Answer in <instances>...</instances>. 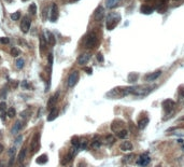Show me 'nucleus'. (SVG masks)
I'll return each mask as SVG.
<instances>
[{
	"mask_svg": "<svg viewBox=\"0 0 184 167\" xmlns=\"http://www.w3.org/2000/svg\"><path fill=\"white\" fill-rule=\"evenodd\" d=\"M153 87L148 86V85H139V86H132V93L133 95H137V96H146Z\"/></svg>",
	"mask_w": 184,
	"mask_h": 167,
	"instance_id": "nucleus-1",
	"label": "nucleus"
},
{
	"mask_svg": "<svg viewBox=\"0 0 184 167\" xmlns=\"http://www.w3.org/2000/svg\"><path fill=\"white\" fill-rule=\"evenodd\" d=\"M41 134L40 133H36L32 136V140H31V144H30V151L31 153H36L40 150V147H41Z\"/></svg>",
	"mask_w": 184,
	"mask_h": 167,
	"instance_id": "nucleus-2",
	"label": "nucleus"
},
{
	"mask_svg": "<svg viewBox=\"0 0 184 167\" xmlns=\"http://www.w3.org/2000/svg\"><path fill=\"white\" fill-rule=\"evenodd\" d=\"M98 42V38H97V35L95 32H89L87 36H86V39H85V47L86 49H93V47H95V45L97 44Z\"/></svg>",
	"mask_w": 184,
	"mask_h": 167,
	"instance_id": "nucleus-3",
	"label": "nucleus"
},
{
	"mask_svg": "<svg viewBox=\"0 0 184 167\" xmlns=\"http://www.w3.org/2000/svg\"><path fill=\"white\" fill-rule=\"evenodd\" d=\"M78 150H79L78 148L72 147V148H71V150H69V151L64 155V157L61 158V165H67V164H69V163L71 162V161L73 160V157H74V155H76V153L78 152Z\"/></svg>",
	"mask_w": 184,
	"mask_h": 167,
	"instance_id": "nucleus-4",
	"label": "nucleus"
},
{
	"mask_svg": "<svg viewBox=\"0 0 184 167\" xmlns=\"http://www.w3.org/2000/svg\"><path fill=\"white\" fill-rule=\"evenodd\" d=\"M30 25H31V20L29 16H24L23 21L21 22V29L24 34H27L30 29Z\"/></svg>",
	"mask_w": 184,
	"mask_h": 167,
	"instance_id": "nucleus-5",
	"label": "nucleus"
},
{
	"mask_svg": "<svg viewBox=\"0 0 184 167\" xmlns=\"http://www.w3.org/2000/svg\"><path fill=\"white\" fill-rule=\"evenodd\" d=\"M79 81V71L74 70V71H72V72L69 74L68 77V86L69 87H73Z\"/></svg>",
	"mask_w": 184,
	"mask_h": 167,
	"instance_id": "nucleus-6",
	"label": "nucleus"
},
{
	"mask_svg": "<svg viewBox=\"0 0 184 167\" xmlns=\"http://www.w3.org/2000/svg\"><path fill=\"white\" fill-rule=\"evenodd\" d=\"M119 22H120V16L113 17L112 14H111L108 17V21H107V29L108 30H112V29H114L115 26L119 24Z\"/></svg>",
	"mask_w": 184,
	"mask_h": 167,
	"instance_id": "nucleus-7",
	"label": "nucleus"
},
{
	"mask_svg": "<svg viewBox=\"0 0 184 167\" xmlns=\"http://www.w3.org/2000/svg\"><path fill=\"white\" fill-rule=\"evenodd\" d=\"M58 17H59V10H58V5L53 2L52 3V8H51V16H50V19H51V22L55 23L57 20H58Z\"/></svg>",
	"mask_w": 184,
	"mask_h": 167,
	"instance_id": "nucleus-8",
	"label": "nucleus"
},
{
	"mask_svg": "<svg viewBox=\"0 0 184 167\" xmlns=\"http://www.w3.org/2000/svg\"><path fill=\"white\" fill-rule=\"evenodd\" d=\"M174 106H175V103L171 99H166L165 101H163V109L165 112H171L173 110Z\"/></svg>",
	"mask_w": 184,
	"mask_h": 167,
	"instance_id": "nucleus-9",
	"label": "nucleus"
},
{
	"mask_svg": "<svg viewBox=\"0 0 184 167\" xmlns=\"http://www.w3.org/2000/svg\"><path fill=\"white\" fill-rule=\"evenodd\" d=\"M103 16H105V9H103L101 5H99L96 10H95V13H94V20L97 22H100Z\"/></svg>",
	"mask_w": 184,
	"mask_h": 167,
	"instance_id": "nucleus-10",
	"label": "nucleus"
},
{
	"mask_svg": "<svg viewBox=\"0 0 184 167\" xmlns=\"http://www.w3.org/2000/svg\"><path fill=\"white\" fill-rule=\"evenodd\" d=\"M150 156L146 155V154H142V155H140V157L138 158L137 161V164L141 167H146L149 164H150Z\"/></svg>",
	"mask_w": 184,
	"mask_h": 167,
	"instance_id": "nucleus-11",
	"label": "nucleus"
},
{
	"mask_svg": "<svg viewBox=\"0 0 184 167\" xmlns=\"http://www.w3.org/2000/svg\"><path fill=\"white\" fill-rule=\"evenodd\" d=\"M123 128H125L124 127V123H123L121 120H115L111 124V129L113 130L114 133H119L120 130H122Z\"/></svg>",
	"mask_w": 184,
	"mask_h": 167,
	"instance_id": "nucleus-12",
	"label": "nucleus"
},
{
	"mask_svg": "<svg viewBox=\"0 0 184 167\" xmlns=\"http://www.w3.org/2000/svg\"><path fill=\"white\" fill-rule=\"evenodd\" d=\"M90 59V54L89 53H83L78 57V64L83 66V65H86L88 63V61Z\"/></svg>",
	"mask_w": 184,
	"mask_h": 167,
	"instance_id": "nucleus-13",
	"label": "nucleus"
},
{
	"mask_svg": "<svg viewBox=\"0 0 184 167\" xmlns=\"http://www.w3.org/2000/svg\"><path fill=\"white\" fill-rule=\"evenodd\" d=\"M58 97H59V92H56L53 96L48 99V103H47V108L48 109H53L55 105H56V103L58 101Z\"/></svg>",
	"mask_w": 184,
	"mask_h": 167,
	"instance_id": "nucleus-14",
	"label": "nucleus"
},
{
	"mask_svg": "<svg viewBox=\"0 0 184 167\" xmlns=\"http://www.w3.org/2000/svg\"><path fill=\"white\" fill-rule=\"evenodd\" d=\"M161 74H162V71H161V70H157V71H155V72H152V73L146 74L145 78H144V80L148 81V82L155 81L157 78H159V76H161Z\"/></svg>",
	"mask_w": 184,
	"mask_h": 167,
	"instance_id": "nucleus-15",
	"label": "nucleus"
},
{
	"mask_svg": "<svg viewBox=\"0 0 184 167\" xmlns=\"http://www.w3.org/2000/svg\"><path fill=\"white\" fill-rule=\"evenodd\" d=\"M167 2L168 0H156V4H157V10L161 13H164L165 10L167 7Z\"/></svg>",
	"mask_w": 184,
	"mask_h": 167,
	"instance_id": "nucleus-16",
	"label": "nucleus"
},
{
	"mask_svg": "<svg viewBox=\"0 0 184 167\" xmlns=\"http://www.w3.org/2000/svg\"><path fill=\"white\" fill-rule=\"evenodd\" d=\"M22 126H23V123H22L21 121H16V122L13 124V126H12V128H11V133L13 134V135L17 134V133L22 129Z\"/></svg>",
	"mask_w": 184,
	"mask_h": 167,
	"instance_id": "nucleus-17",
	"label": "nucleus"
},
{
	"mask_svg": "<svg viewBox=\"0 0 184 167\" xmlns=\"http://www.w3.org/2000/svg\"><path fill=\"white\" fill-rule=\"evenodd\" d=\"M39 39H40V52L42 54L43 51H45V49H46V38H45V36L43 34H41Z\"/></svg>",
	"mask_w": 184,
	"mask_h": 167,
	"instance_id": "nucleus-18",
	"label": "nucleus"
},
{
	"mask_svg": "<svg viewBox=\"0 0 184 167\" xmlns=\"http://www.w3.org/2000/svg\"><path fill=\"white\" fill-rule=\"evenodd\" d=\"M58 113H59V110H58L57 108H53V109L51 110V112H50V114L47 115V121H48V122L54 121L55 119L58 116Z\"/></svg>",
	"mask_w": 184,
	"mask_h": 167,
	"instance_id": "nucleus-19",
	"label": "nucleus"
},
{
	"mask_svg": "<svg viewBox=\"0 0 184 167\" xmlns=\"http://www.w3.org/2000/svg\"><path fill=\"white\" fill-rule=\"evenodd\" d=\"M120 148H121V150L122 151H130V150H132V144L130 141H124V142H122L121 144V146H120Z\"/></svg>",
	"mask_w": 184,
	"mask_h": 167,
	"instance_id": "nucleus-20",
	"label": "nucleus"
},
{
	"mask_svg": "<svg viewBox=\"0 0 184 167\" xmlns=\"http://www.w3.org/2000/svg\"><path fill=\"white\" fill-rule=\"evenodd\" d=\"M149 124V118L148 116H144L142 119H140L139 122H138V127L139 129H144Z\"/></svg>",
	"mask_w": 184,
	"mask_h": 167,
	"instance_id": "nucleus-21",
	"label": "nucleus"
},
{
	"mask_svg": "<svg viewBox=\"0 0 184 167\" xmlns=\"http://www.w3.org/2000/svg\"><path fill=\"white\" fill-rule=\"evenodd\" d=\"M48 162V157L46 154H42V155L38 156L36 160V163L37 164H39V165H43V164H46Z\"/></svg>",
	"mask_w": 184,
	"mask_h": 167,
	"instance_id": "nucleus-22",
	"label": "nucleus"
},
{
	"mask_svg": "<svg viewBox=\"0 0 184 167\" xmlns=\"http://www.w3.org/2000/svg\"><path fill=\"white\" fill-rule=\"evenodd\" d=\"M26 153H27L26 148H22L21 151H20V153L17 154V161H18L20 163H23V162H24V160H25V157H26Z\"/></svg>",
	"mask_w": 184,
	"mask_h": 167,
	"instance_id": "nucleus-23",
	"label": "nucleus"
},
{
	"mask_svg": "<svg viewBox=\"0 0 184 167\" xmlns=\"http://www.w3.org/2000/svg\"><path fill=\"white\" fill-rule=\"evenodd\" d=\"M153 9L151 5H149V4H143V5H141V9H140V11L142 12L143 14H151L152 12H153Z\"/></svg>",
	"mask_w": 184,
	"mask_h": 167,
	"instance_id": "nucleus-24",
	"label": "nucleus"
},
{
	"mask_svg": "<svg viewBox=\"0 0 184 167\" xmlns=\"http://www.w3.org/2000/svg\"><path fill=\"white\" fill-rule=\"evenodd\" d=\"M105 142H106V145H108V146H112L115 142V137L113 135H107L106 138H105Z\"/></svg>",
	"mask_w": 184,
	"mask_h": 167,
	"instance_id": "nucleus-25",
	"label": "nucleus"
},
{
	"mask_svg": "<svg viewBox=\"0 0 184 167\" xmlns=\"http://www.w3.org/2000/svg\"><path fill=\"white\" fill-rule=\"evenodd\" d=\"M90 147L93 149H99L101 147V141L99 139H97V137H96V138H94V140L91 141Z\"/></svg>",
	"mask_w": 184,
	"mask_h": 167,
	"instance_id": "nucleus-26",
	"label": "nucleus"
},
{
	"mask_svg": "<svg viewBox=\"0 0 184 167\" xmlns=\"http://www.w3.org/2000/svg\"><path fill=\"white\" fill-rule=\"evenodd\" d=\"M127 134H128V130L126 128H123L122 130H120L119 133H116V136H118L119 138L123 139V138H125V137L127 136Z\"/></svg>",
	"mask_w": 184,
	"mask_h": 167,
	"instance_id": "nucleus-27",
	"label": "nucleus"
},
{
	"mask_svg": "<svg viewBox=\"0 0 184 167\" xmlns=\"http://www.w3.org/2000/svg\"><path fill=\"white\" fill-rule=\"evenodd\" d=\"M7 115H8V118H10V119H13V118L16 115V110H15V108H13V107L9 108V110H8V112H7Z\"/></svg>",
	"mask_w": 184,
	"mask_h": 167,
	"instance_id": "nucleus-28",
	"label": "nucleus"
},
{
	"mask_svg": "<svg viewBox=\"0 0 184 167\" xmlns=\"http://www.w3.org/2000/svg\"><path fill=\"white\" fill-rule=\"evenodd\" d=\"M71 145H72L73 147H76V148L79 149V146H80V138H79V137H77V136L72 137V139H71Z\"/></svg>",
	"mask_w": 184,
	"mask_h": 167,
	"instance_id": "nucleus-29",
	"label": "nucleus"
},
{
	"mask_svg": "<svg viewBox=\"0 0 184 167\" xmlns=\"http://www.w3.org/2000/svg\"><path fill=\"white\" fill-rule=\"evenodd\" d=\"M28 12L31 15H36V13H37V5L35 3H31L29 5V8H28Z\"/></svg>",
	"mask_w": 184,
	"mask_h": 167,
	"instance_id": "nucleus-30",
	"label": "nucleus"
},
{
	"mask_svg": "<svg viewBox=\"0 0 184 167\" xmlns=\"http://www.w3.org/2000/svg\"><path fill=\"white\" fill-rule=\"evenodd\" d=\"M15 65H16L17 69H22L24 67V65H25V61H24L23 58H18L16 61V63H15Z\"/></svg>",
	"mask_w": 184,
	"mask_h": 167,
	"instance_id": "nucleus-31",
	"label": "nucleus"
},
{
	"mask_svg": "<svg viewBox=\"0 0 184 167\" xmlns=\"http://www.w3.org/2000/svg\"><path fill=\"white\" fill-rule=\"evenodd\" d=\"M119 2V0H107V7L108 8H114L116 7V3Z\"/></svg>",
	"mask_w": 184,
	"mask_h": 167,
	"instance_id": "nucleus-32",
	"label": "nucleus"
},
{
	"mask_svg": "<svg viewBox=\"0 0 184 167\" xmlns=\"http://www.w3.org/2000/svg\"><path fill=\"white\" fill-rule=\"evenodd\" d=\"M47 14H48V9H47V7L42 8V15H41V17H42V21H43V22L47 19Z\"/></svg>",
	"mask_w": 184,
	"mask_h": 167,
	"instance_id": "nucleus-33",
	"label": "nucleus"
},
{
	"mask_svg": "<svg viewBox=\"0 0 184 167\" xmlns=\"http://www.w3.org/2000/svg\"><path fill=\"white\" fill-rule=\"evenodd\" d=\"M86 148H87V140L86 139H82L81 141H80L79 149H80V150H85Z\"/></svg>",
	"mask_w": 184,
	"mask_h": 167,
	"instance_id": "nucleus-34",
	"label": "nucleus"
},
{
	"mask_svg": "<svg viewBox=\"0 0 184 167\" xmlns=\"http://www.w3.org/2000/svg\"><path fill=\"white\" fill-rule=\"evenodd\" d=\"M11 19H12V21H17L18 19H20V17H21V12H15V13H12L11 15Z\"/></svg>",
	"mask_w": 184,
	"mask_h": 167,
	"instance_id": "nucleus-35",
	"label": "nucleus"
},
{
	"mask_svg": "<svg viewBox=\"0 0 184 167\" xmlns=\"http://www.w3.org/2000/svg\"><path fill=\"white\" fill-rule=\"evenodd\" d=\"M138 79V74L137 73H130L129 77H128V81L129 82H136Z\"/></svg>",
	"mask_w": 184,
	"mask_h": 167,
	"instance_id": "nucleus-36",
	"label": "nucleus"
},
{
	"mask_svg": "<svg viewBox=\"0 0 184 167\" xmlns=\"http://www.w3.org/2000/svg\"><path fill=\"white\" fill-rule=\"evenodd\" d=\"M48 42H50L52 45H55V43H56V40H55L54 35L51 34V32H48Z\"/></svg>",
	"mask_w": 184,
	"mask_h": 167,
	"instance_id": "nucleus-37",
	"label": "nucleus"
},
{
	"mask_svg": "<svg viewBox=\"0 0 184 167\" xmlns=\"http://www.w3.org/2000/svg\"><path fill=\"white\" fill-rule=\"evenodd\" d=\"M10 54L13 56V57H17L18 56V54H20V51H18L16 47H12L11 49V51H10Z\"/></svg>",
	"mask_w": 184,
	"mask_h": 167,
	"instance_id": "nucleus-38",
	"label": "nucleus"
},
{
	"mask_svg": "<svg viewBox=\"0 0 184 167\" xmlns=\"http://www.w3.org/2000/svg\"><path fill=\"white\" fill-rule=\"evenodd\" d=\"M15 151H16V148H15V147L10 148V149H9V151H8V155H9L10 157H14V155H15Z\"/></svg>",
	"mask_w": 184,
	"mask_h": 167,
	"instance_id": "nucleus-39",
	"label": "nucleus"
},
{
	"mask_svg": "<svg viewBox=\"0 0 184 167\" xmlns=\"http://www.w3.org/2000/svg\"><path fill=\"white\" fill-rule=\"evenodd\" d=\"M179 101L184 105V89H180L179 92Z\"/></svg>",
	"mask_w": 184,
	"mask_h": 167,
	"instance_id": "nucleus-40",
	"label": "nucleus"
},
{
	"mask_svg": "<svg viewBox=\"0 0 184 167\" xmlns=\"http://www.w3.org/2000/svg\"><path fill=\"white\" fill-rule=\"evenodd\" d=\"M133 157H135L133 154H128V155H126L124 157V161H125L126 163H129V162H131V161L133 160Z\"/></svg>",
	"mask_w": 184,
	"mask_h": 167,
	"instance_id": "nucleus-41",
	"label": "nucleus"
},
{
	"mask_svg": "<svg viewBox=\"0 0 184 167\" xmlns=\"http://www.w3.org/2000/svg\"><path fill=\"white\" fill-rule=\"evenodd\" d=\"M10 42V39L7 38V37H1L0 38V43H2V44H8Z\"/></svg>",
	"mask_w": 184,
	"mask_h": 167,
	"instance_id": "nucleus-42",
	"label": "nucleus"
},
{
	"mask_svg": "<svg viewBox=\"0 0 184 167\" xmlns=\"http://www.w3.org/2000/svg\"><path fill=\"white\" fill-rule=\"evenodd\" d=\"M22 87H23L24 89H28V88H29V83H28L26 80H24V81L22 82Z\"/></svg>",
	"mask_w": 184,
	"mask_h": 167,
	"instance_id": "nucleus-43",
	"label": "nucleus"
},
{
	"mask_svg": "<svg viewBox=\"0 0 184 167\" xmlns=\"http://www.w3.org/2000/svg\"><path fill=\"white\" fill-rule=\"evenodd\" d=\"M5 109H7V104L4 103V101H2V103H0V111H4Z\"/></svg>",
	"mask_w": 184,
	"mask_h": 167,
	"instance_id": "nucleus-44",
	"label": "nucleus"
},
{
	"mask_svg": "<svg viewBox=\"0 0 184 167\" xmlns=\"http://www.w3.org/2000/svg\"><path fill=\"white\" fill-rule=\"evenodd\" d=\"M97 61L99 63H103V55L101 54V53H98L97 54Z\"/></svg>",
	"mask_w": 184,
	"mask_h": 167,
	"instance_id": "nucleus-45",
	"label": "nucleus"
},
{
	"mask_svg": "<svg viewBox=\"0 0 184 167\" xmlns=\"http://www.w3.org/2000/svg\"><path fill=\"white\" fill-rule=\"evenodd\" d=\"M172 134L177 135V136H184V132H182V130H180V129H177L175 132H173Z\"/></svg>",
	"mask_w": 184,
	"mask_h": 167,
	"instance_id": "nucleus-46",
	"label": "nucleus"
},
{
	"mask_svg": "<svg viewBox=\"0 0 184 167\" xmlns=\"http://www.w3.org/2000/svg\"><path fill=\"white\" fill-rule=\"evenodd\" d=\"M53 65V55L52 54H48V66H52Z\"/></svg>",
	"mask_w": 184,
	"mask_h": 167,
	"instance_id": "nucleus-47",
	"label": "nucleus"
},
{
	"mask_svg": "<svg viewBox=\"0 0 184 167\" xmlns=\"http://www.w3.org/2000/svg\"><path fill=\"white\" fill-rule=\"evenodd\" d=\"M23 140V136H18L17 139H15V145H20Z\"/></svg>",
	"mask_w": 184,
	"mask_h": 167,
	"instance_id": "nucleus-48",
	"label": "nucleus"
},
{
	"mask_svg": "<svg viewBox=\"0 0 184 167\" xmlns=\"http://www.w3.org/2000/svg\"><path fill=\"white\" fill-rule=\"evenodd\" d=\"M77 167H87V164L84 163V162H80V163H78Z\"/></svg>",
	"mask_w": 184,
	"mask_h": 167,
	"instance_id": "nucleus-49",
	"label": "nucleus"
},
{
	"mask_svg": "<svg viewBox=\"0 0 184 167\" xmlns=\"http://www.w3.org/2000/svg\"><path fill=\"white\" fill-rule=\"evenodd\" d=\"M5 94H7V89L3 88V89H2V92L0 93V96H1L2 98H4V97H5Z\"/></svg>",
	"mask_w": 184,
	"mask_h": 167,
	"instance_id": "nucleus-50",
	"label": "nucleus"
},
{
	"mask_svg": "<svg viewBox=\"0 0 184 167\" xmlns=\"http://www.w3.org/2000/svg\"><path fill=\"white\" fill-rule=\"evenodd\" d=\"M85 71H86V72L88 73V74H91V72H93V70H91V68H85Z\"/></svg>",
	"mask_w": 184,
	"mask_h": 167,
	"instance_id": "nucleus-51",
	"label": "nucleus"
},
{
	"mask_svg": "<svg viewBox=\"0 0 184 167\" xmlns=\"http://www.w3.org/2000/svg\"><path fill=\"white\" fill-rule=\"evenodd\" d=\"M0 114H1V120L4 121V120H5V114H4V112H3V111H2V112H0Z\"/></svg>",
	"mask_w": 184,
	"mask_h": 167,
	"instance_id": "nucleus-52",
	"label": "nucleus"
},
{
	"mask_svg": "<svg viewBox=\"0 0 184 167\" xmlns=\"http://www.w3.org/2000/svg\"><path fill=\"white\" fill-rule=\"evenodd\" d=\"M182 2H184V0H174V3H175V4H177V3H178V4H181Z\"/></svg>",
	"mask_w": 184,
	"mask_h": 167,
	"instance_id": "nucleus-53",
	"label": "nucleus"
},
{
	"mask_svg": "<svg viewBox=\"0 0 184 167\" xmlns=\"http://www.w3.org/2000/svg\"><path fill=\"white\" fill-rule=\"evenodd\" d=\"M3 150H4V147H3L1 144H0V154H1V153L3 152Z\"/></svg>",
	"mask_w": 184,
	"mask_h": 167,
	"instance_id": "nucleus-54",
	"label": "nucleus"
},
{
	"mask_svg": "<svg viewBox=\"0 0 184 167\" xmlns=\"http://www.w3.org/2000/svg\"><path fill=\"white\" fill-rule=\"evenodd\" d=\"M0 167H4V164L2 162H0Z\"/></svg>",
	"mask_w": 184,
	"mask_h": 167,
	"instance_id": "nucleus-55",
	"label": "nucleus"
},
{
	"mask_svg": "<svg viewBox=\"0 0 184 167\" xmlns=\"http://www.w3.org/2000/svg\"><path fill=\"white\" fill-rule=\"evenodd\" d=\"M155 167H162V166H161V165H156Z\"/></svg>",
	"mask_w": 184,
	"mask_h": 167,
	"instance_id": "nucleus-56",
	"label": "nucleus"
},
{
	"mask_svg": "<svg viewBox=\"0 0 184 167\" xmlns=\"http://www.w3.org/2000/svg\"><path fill=\"white\" fill-rule=\"evenodd\" d=\"M20 167H24V165H21V166H20Z\"/></svg>",
	"mask_w": 184,
	"mask_h": 167,
	"instance_id": "nucleus-57",
	"label": "nucleus"
},
{
	"mask_svg": "<svg viewBox=\"0 0 184 167\" xmlns=\"http://www.w3.org/2000/svg\"><path fill=\"white\" fill-rule=\"evenodd\" d=\"M183 150H184V146H183Z\"/></svg>",
	"mask_w": 184,
	"mask_h": 167,
	"instance_id": "nucleus-58",
	"label": "nucleus"
},
{
	"mask_svg": "<svg viewBox=\"0 0 184 167\" xmlns=\"http://www.w3.org/2000/svg\"><path fill=\"white\" fill-rule=\"evenodd\" d=\"M144 1H148V0H144Z\"/></svg>",
	"mask_w": 184,
	"mask_h": 167,
	"instance_id": "nucleus-59",
	"label": "nucleus"
}]
</instances>
